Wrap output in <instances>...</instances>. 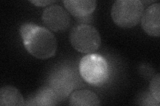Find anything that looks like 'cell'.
I'll use <instances>...</instances> for the list:
<instances>
[{
	"instance_id": "52a82bcc",
	"label": "cell",
	"mask_w": 160,
	"mask_h": 106,
	"mask_svg": "<svg viewBox=\"0 0 160 106\" xmlns=\"http://www.w3.org/2000/svg\"><path fill=\"white\" fill-rule=\"evenodd\" d=\"M142 27L148 35L159 37L160 35V5L154 3L145 10L141 19Z\"/></svg>"
},
{
	"instance_id": "6da1fadb",
	"label": "cell",
	"mask_w": 160,
	"mask_h": 106,
	"mask_svg": "<svg viewBox=\"0 0 160 106\" xmlns=\"http://www.w3.org/2000/svg\"><path fill=\"white\" fill-rule=\"evenodd\" d=\"M19 34L25 48L33 57L46 60L56 54L58 47L56 39L48 29L26 23L20 27Z\"/></svg>"
},
{
	"instance_id": "7a4b0ae2",
	"label": "cell",
	"mask_w": 160,
	"mask_h": 106,
	"mask_svg": "<svg viewBox=\"0 0 160 106\" xmlns=\"http://www.w3.org/2000/svg\"><path fill=\"white\" fill-rule=\"evenodd\" d=\"M79 70L82 78L92 85H102L109 77L108 60L98 54L92 53L84 56L79 62Z\"/></svg>"
},
{
	"instance_id": "8fae6325",
	"label": "cell",
	"mask_w": 160,
	"mask_h": 106,
	"mask_svg": "<svg viewBox=\"0 0 160 106\" xmlns=\"http://www.w3.org/2000/svg\"><path fill=\"white\" fill-rule=\"evenodd\" d=\"M26 101L19 91L11 85H6L0 90V105H25Z\"/></svg>"
},
{
	"instance_id": "3957f363",
	"label": "cell",
	"mask_w": 160,
	"mask_h": 106,
	"mask_svg": "<svg viewBox=\"0 0 160 106\" xmlns=\"http://www.w3.org/2000/svg\"><path fill=\"white\" fill-rule=\"evenodd\" d=\"M143 6L139 0H118L114 2L111 15L113 22L122 28H132L141 21Z\"/></svg>"
},
{
	"instance_id": "ba28073f",
	"label": "cell",
	"mask_w": 160,
	"mask_h": 106,
	"mask_svg": "<svg viewBox=\"0 0 160 106\" xmlns=\"http://www.w3.org/2000/svg\"><path fill=\"white\" fill-rule=\"evenodd\" d=\"M63 3L68 12L78 19L90 16L97 6V2L94 0H65Z\"/></svg>"
},
{
	"instance_id": "7c38bea8",
	"label": "cell",
	"mask_w": 160,
	"mask_h": 106,
	"mask_svg": "<svg viewBox=\"0 0 160 106\" xmlns=\"http://www.w3.org/2000/svg\"><path fill=\"white\" fill-rule=\"evenodd\" d=\"M160 78L159 74H157L152 80L149 85V90L151 92L153 98L156 100V102L159 104L160 102Z\"/></svg>"
},
{
	"instance_id": "277c9868",
	"label": "cell",
	"mask_w": 160,
	"mask_h": 106,
	"mask_svg": "<svg viewBox=\"0 0 160 106\" xmlns=\"http://www.w3.org/2000/svg\"><path fill=\"white\" fill-rule=\"evenodd\" d=\"M69 40L73 47L82 53H93L101 44V37L98 31L88 24L75 25L70 32Z\"/></svg>"
},
{
	"instance_id": "5b68a950",
	"label": "cell",
	"mask_w": 160,
	"mask_h": 106,
	"mask_svg": "<svg viewBox=\"0 0 160 106\" xmlns=\"http://www.w3.org/2000/svg\"><path fill=\"white\" fill-rule=\"evenodd\" d=\"M42 18L49 29L57 33L66 31L71 21L68 13L58 5H52L45 9Z\"/></svg>"
},
{
	"instance_id": "30bf717a",
	"label": "cell",
	"mask_w": 160,
	"mask_h": 106,
	"mask_svg": "<svg viewBox=\"0 0 160 106\" xmlns=\"http://www.w3.org/2000/svg\"><path fill=\"white\" fill-rule=\"evenodd\" d=\"M69 105L75 106L99 105L100 99L96 94L88 90H79L70 95Z\"/></svg>"
},
{
	"instance_id": "8992f818",
	"label": "cell",
	"mask_w": 160,
	"mask_h": 106,
	"mask_svg": "<svg viewBox=\"0 0 160 106\" xmlns=\"http://www.w3.org/2000/svg\"><path fill=\"white\" fill-rule=\"evenodd\" d=\"M49 86L60 100L67 98L75 86L73 74L69 69L62 68L55 71L49 77Z\"/></svg>"
},
{
	"instance_id": "9c48e42d",
	"label": "cell",
	"mask_w": 160,
	"mask_h": 106,
	"mask_svg": "<svg viewBox=\"0 0 160 106\" xmlns=\"http://www.w3.org/2000/svg\"><path fill=\"white\" fill-rule=\"evenodd\" d=\"M59 100L56 94L48 85L40 88L29 95L25 105H56Z\"/></svg>"
},
{
	"instance_id": "4fadbf2b",
	"label": "cell",
	"mask_w": 160,
	"mask_h": 106,
	"mask_svg": "<svg viewBox=\"0 0 160 106\" xmlns=\"http://www.w3.org/2000/svg\"><path fill=\"white\" fill-rule=\"evenodd\" d=\"M32 3L34 4L35 6H40V7H44V6H46L48 5H49L51 3H53L54 2H56V1H30Z\"/></svg>"
}]
</instances>
